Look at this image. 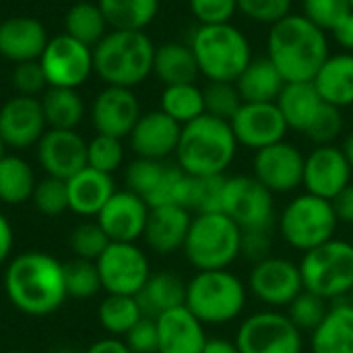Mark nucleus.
<instances>
[{
  "label": "nucleus",
  "instance_id": "f257e3e1",
  "mask_svg": "<svg viewBox=\"0 0 353 353\" xmlns=\"http://www.w3.org/2000/svg\"><path fill=\"white\" fill-rule=\"evenodd\" d=\"M8 302L27 316L54 314L66 302L64 265L46 252H23L4 271Z\"/></svg>",
  "mask_w": 353,
  "mask_h": 353
},
{
  "label": "nucleus",
  "instance_id": "f03ea898",
  "mask_svg": "<svg viewBox=\"0 0 353 353\" xmlns=\"http://www.w3.org/2000/svg\"><path fill=\"white\" fill-rule=\"evenodd\" d=\"M329 56L327 31L302 12H290L269 29L267 58L277 66L285 83H312Z\"/></svg>",
  "mask_w": 353,
  "mask_h": 353
},
{
  "label": "nucleus",
  "instance_id": "7ed1b4c3",
  "mask_svg": "<svg viewBox=\"0 0 353 353\" xmlns=\"http://www.w3.org/2000/svg\"><path fill=\"white\" fill-rule=\"evenodd\" d=\"M238 147L228 120L203 114L182 126L176 161L188 176H225L238 155Z\"/></svg>",
  "mask_w": 353,
  "mask_h": 353
},
{
  "label": "nucleus",
  "instance_id": "20e7f679",
  "mask_svg": "<svg viewBox=\"0 0 353 353\" xmlns=\"http://www.w3.org/2000/svg\"><path fill=\"white\" fill-rule=\"evenodd\" d=\"M155 43L145 31H116L93 48V70L108 87L132 89L153 74Z\"/></svg>",
  "mask_w": 353,
  "mask_h": 353
},
{
  "label": "nucleus",
  "instance_id": "39448f33",
  "mask_svg": "<svg viewBox=\"0 0 353 353\" xmlns=\"http://www.w3.org/2000/svg\"><path fill=\"white\" fill-rule=\"evenodd\" d=\"M188 46L192 48L201 77L209 83H236L254 58L250 39L232 23L199 25Z\"/></svg>",
  "mask_w": 353,
  "mask_h": 353
},
{
  "label": "nucleus",
  "instance_id": "423d86ee",
  "mask_svg": "<svg viewBox=\"0 0 353 353\" xmlns=\"http://www.w3.org/2000/svg\"><path fill=\"white\" fill-rule=\"evenodd\" d=\"M248 302L246 283L230 269L196 271L186 281L184 306L205 325L219 327L238 321Z\"/></svg>",
  "mask_w": 353,
  "mask_h": 353
},
{
  "label": "nucleus",
  "instance_id": "0eeeda50",
  "mask_svg": "<svg viewBox=\"0 0 353 353\" xmlns=\"http://www.w3.org/2000/svg\"><path fill=\"white\" fill-rule=\"evenodd\" d=\"M240 225L219 211L192 217L182 252L196 271H219L240 259Z\"/></svg>",
  "mask_w": 353,
  "mask_h": 353
},
{
  "label": "nucleus",
  "instance_id": "6e6552de",
  "mask_svg": "<svg viewBox=\"0 0 353 353\" xmlns=\"http://www.w3.org/2000/svg\"><path fill=\"white\" fill-rule=\"evenodd\" d=\"M339 228L333 203L310 192L296 194L277 217L279 238L302 254L333 240Z\"/></svg>",
  "mask_w": 353,
  "mask_h": 353
},
{
  "label": "nucleus",
  "instance_id": "1a4fd4ad",
  "mask_svg": "<svg viewBox=\"0 0 353 353\" xmlns=\"http://www.w3.org/2000/svg\"><path fill=\"white\" fill-rule=\"evenodd\" d=\"M304 290L329 300L350 296L353 288V244L333 238L302 254Z\"/></svg>",
  "mask_w": 353,
  "mask_h": 353
},
{
  "label": "nucleus",
  "instance_id": "9d476101",
  "mask_svg": "<svg viewBox=\"0 0 353 353\" xmlns=\"http://www.w3.org/2000/svg\"><path fill=\"white\" fill-rule=\"evenodd\" d=\"M234 341L240 353H304V333L285 312L273 308L246 316Z\"/></svg>",
  "mask_w": 353,
  "mask_h": 353
},
{
  "label": "nucleus",
  "instance_id": "9b49d317",
  "mask_svg": "<svg viewBox=\"0 0 353 353\" xmlns=\"http://www.w3.org/2000/svg\"><path fill=\"white\" fill-rule=\"evenodd\" d=\"M221 213L236 221L240 230L277 228L275 194L269 192L252 174L225 176Z\"/></svg>",
  "mask_w": 353,
  "mask_h": 353
},
{
  "label": "nucleus",
  "instance_id": "f8f14e48",
  "mask_svg": "<svg viewBox=\"0 0 353 353\" xmlns=\"http://www.w3.org/2000/svg\"><path fill=\"white\" fill-rule=\"evenodd\" d=\"M101 288L114 296H137L151 277V265L137 242H110L95 261Z\"/></svg>",
  "mask_w": 353,
  "mask_h": 353
},
{
  "label": "nucleus",
  "instance_id": "ddd939ff",
  "mask_svg": "<svg viewBox=\"0 0 353 353\" xmlns=\"http://www.w3.org/2000/svg\"><path fill=\"white\" fill-rule=\"evenodd\" d=\"M246 288L248 294L267 308H288L304 292L300 265L285 256L271 254L252 265Z\"/></svg>",
  "mask_w": 353,
  "mask_h": 353
},
{
  "label": "nucleus",
  "instance_id": "4468645a",
  "mask_svg": "<svg viewBox=\"0 0 353 353\" xmlns=\"http://www.w3.org/2000/svg\"><path fill=\"white\" fill-rule=\"evenodd\" d=\"M48 87L77 89L93 72V48L62 33L48 41L39 56Z\"/></svg>",
  "mask_w": 353,
  "mask_h": 353
},
{
  "label": "nucleus",
  "instance_id": "2eb2a0df",
  "mask_svg": "<svg viewBox=\"0 0 353 353\" xmlns=\"http://www.w3.org/2000/svg\"><path fill=\"white\" fill-rule=\"evenodd\" d=\"M306 155L288 141L275 143L252 157V176L273 194L296 192L304 182Z\"/></svg>",
  "mask_w": 353,
  "mask_h": 353
},
{
  "label": "nucleus",
  "instance_id": "dca6fc26",
  "mask_svg": "<svg viewBox=\"0 0 353 353\" xmlns=\"http://www.w3.org/2000/svg\"><path fill=\"white\" fill-rule=\"evenodd\" d=\"M234 137L240 147L261 151L275 143L285 141L290 130L283 114L279 112L275 101L269 103H250L244 101L240 110L230 120Z\"/></svg>",
  "mask_w": 353,
  "mask_h": 353
},
{
  "label": "nucleus",
  "instance_id": "f3484780",
  "mask_svg": "<svg viewBox=\"0 0 353 353\" xmlns=\"http://www.w3.org/2000/svg\"><path fill=\"white\" fill-rule=\"evenodd\" d=\"M353 170L337 145H319L304 159V182L306 192L333 201L345 186L352 184Z\"/></svg>",
  "mask_w": 353,
  "mask_h": 353
},
{
  "label": "nucleus",
  "instance_id": "a211bd4d",
  "mask_svg": "<svg viewBox=\"0 0 353 353\" xmlns=\"http://www.w3.org/2000/svg\"><path fill=\"white\" fill-rule=\"evenodd\" d=\"M37 159L48 176L70 180L87 168V143L77 130L50 128L37 143Z\"/></svg>",
  "mask_w": 353,
  "mask_h": 353
},
{
  "label": "nucleus",
  "instance_id": "6ab92c4d",
  "mask_svg": "<svg viewBox=\"0 0 353 353\" xmlns=\"http://www.w3.org/2000/svg\"><path fill=\"white\" fill-rule=\"evenodd\" d=\"M46 126L41 103L35 97L17 95L0 108V139L4 147L27 149L37 145Z\"/></svg>",
  "mask_w": 353,
  "mask_h": 353
},
{
  "label": "nucleus",
  "instance_id": "aec40b11",
  "mask_svg": "<svg viewBox=\"0 0 353 353\" xmlns=\"http://www.w3.org/2000/svg\"><path fill=\"white\" fill-rule=\"evenodd\" d=\"M141 118V103L132 89L105 87L91 105V122L97 134L124 139Z\"/></svg>",
  "mask_w": 353,
  "mask_h": 353
},
{
  "label": "nucleus",
  "instance_id": "412c9836",
  "mask_svg": "<svg viewBox=\"0 0 353 353\" xmlns=\"http://www.w3.org/2000/svg\"><path fill=\"white\" fill-rule=\"evenodd\" d=\"M149 205L130 190H116L97 215L110 242H137L145 234Z\"/></svg>",
  "mask_w": 353,
  "mask_h": 353
},
{
  "label": "nucleus",
  "instance_id": "4be33fe9",
  "mask_svg": "<svg viewBox=\"0 0 353 353\" xmlns=\"http://www.w3.org/2000/svg\"><path fill=\"white\" fill-rule=\"evenodd\" d=\"M180 132H182V124L172 120L161 110H153L141 114L128 139L137 157L165 161L170 155H176Z\"/></svg>",
  "mask_w": 353,
  "mask_h": 353
},
{
  "label": "nucleus",
  "instance_id": "5701e85b",
  "mask_svg": "<svg viewBox=\"0 0 353 353\" xmlns=\"http://www.w3.org/2000/svg\"><path fill=\"white\" fill-rule=\"evenodd\" d=\"M192 223V213L178 205L153 207L147 217L143 240L155 254L168 256L184 248L188 230Z\"/></svg>",
  "mask_w": 353,
  "mask_h": 353
},
{
  "label": "nucleus",
  "instance_id": "b1692460",
  "mask_svg": "<svg viewBox=\"0 0 353 353\" xmlns=\"http://www.w3.org/2000/svg\"><path fill=\"white\" fill-rule=\"evenodd\" d=\"M159 352L157 353H203L207 343L205 325L186 308L178 306L155 319Z\"/></svg>",
  "mask_w": 353,
  "mask_h": 353
},
{
  "label": "nucleus",
  "instance_id": "393cba45",
  "mask_svg": "<svg viewBox=\"0 0 353 353\" xmlns=\"http://www.w3.org/2000/svg\"><path fill=\"white\" fill-rule=\"evenodd\" d=\"M48 41L43 25L35 19L12 17L0 23V56L10 62L39 60Z\"/></svg>",
  "mask_w": 353,
  "mask_h": 353
},
{
  "label": "nucleus",
  "instance_id": "a878e982",
  "mask_svg": "<svg viewBox=\"0 0 353 353\" xmlns=\"http://www.w3.org/2000/svg\"><path fill=\"white\" fill-rule=\"evenodd\" d=\"M68 186V209L81 217H97L105 203L116 192L114 178L93 168H83L70 180Z\"/></svg>",
  "mask_w": 353,
  "mask_h": 353
},
{
  "label": "nucleus",
  "instance_id": "bb28decb",
  "mask_svg": "<svg viewBox=\"0 0 353 353\" xmlns=\"http://www.w3.org/2000/svg\"><path fill=\"white\" fill-rule=\"evenodd\" d=\"M312 83L325 103L339 110L353 105V54L339 52L329 56Z\"/></svg>",
  "mask_w": 353,
  "mask_h": 353
},
{
  "label": "nucleus",
  "instance_id": "cd10ccee",
  "mask_svg": "<svg viewBox=\"0 0 353 353\" xmlns=\"http://www.w3.org/2000/svg\"><path fill=\"white\" fill-rule=\"evenodd\" d=\"M312 353H353V304L339 302L310 333Z\"/></svg>",
  "mask_w": 353,
  "mask_h": 353
},
{
  "label": "nucleus",
  "instance_id": "c85d7f7f",
  "mask_svg": "<svg viewBox=\"0 0 353 353\" xmlns=\"http://www.w3.org/2000/svg\"><path fill=\"white\" fill-rule=\"evenodd\" d=\"M134 298L143 310V316L157 319L168 310L184 306L186 281L172 271L151 273V277L147 279V283Z\"/></svg>",
  "mask_w": 353,
  "mask_h": 353
},
{
  "label": "nucleus",
  "instance_id": "c756f323",
  "mask_svg": "<svg viewBox=\"0 0 353 353\" xmlns=\"http://www.w3.org/2000/svg\"><path fill=\"white\" fill-rule=\"evenodd\" d=\"M236 87L242 101L269 103V101H277L281 89L285 87V79L267 56H259L252 58L250 64L244 68V72L238 77Z\"/></svg>",
  "mask_w": 353,
  "mask_h": 353
},
{
  "label": "nucleus",
  "instance_id": "7c9ffc66",
  "mask_svg": "<svg viewBox=\"0 0 353 353\" xmlns=\"http://www.w3.org/2000/svg\"><path fill=\"white\" fill-rule=\"evenodd\" d=\"M153 74L165 87L196 83L201 77L192 48L184 41H165L155 48Z\"/></svg>",
  "mask_w": 353,
  "mask_h": 353
},
{
  "label": "nucleus",
  "instance_id": "2f4dec72",
  "mask_svg": "<svg viewBox=\"0 0 353 353\" xmlns=\"http://www.w3.org/2000/svg\"><path fill=\"white\" fill-rule=\"evenodd\" d=\"M275 103L283 114L290 130L304 134L325 101L321 99L314 83H285Z\"/></svg>",
  "mask_w": 353,
  "mask_h": 353
},
{
  "label": "nucleus",
  "instance_id": "473e14b6",
  "mask_svg": "<svg viewBox=\"0 0 353 353\" xmlns=\"http://www.w3.org/2000/svg\"><path fill=\"white\" fill-rule=\"evenodd\" d=\"M161 0H97L108 27L116 31H143L149 27L157 12Z\"/></svg>",
  "mask_w": 353,
  "mask_h": 353
},
{
  "label": "nucleus",
  "instance_id": "72a5a7b5",
  "mask_svg": "<svg viewBox=\"0 0 353 353\" xmlns=\"http://www.w3.org/2000/svg\"><path fill=\"white\" fill-rule=\"evenodd\" d=\"M39 103L46 124L56 130H74L85 116V105L77 89L48 87Z\"/></svg>",
  "mask_w": 353,
  "mask_h": 353
},
{
  "label": "nucleus",
  "instance_id": "f704fd0d",
  "mask_svg": "<svg viewBox=\"0 0 353 353\" xmlns=\"http://www.w3.org/2000/svg\"><path fill=\"white\" fill-rule=\"evenodd\" d=\"M35 174L31 165L17 157L4 155L0 159V201L6 205H21L33 196L35 190Z\"/></svg>",
  "mask_w": 353,
  "mask_h": 353
},
{
  "label": "nucleus",
  "instance_id": "c9c22d12",
  "mask_svg": "<svg viewBox=\"0 0 353 353\" xmlns=\"http://www.w3.org/2000/svg\"><path fill=\"white\" fill-rule=\"evenodd\" d=\"M64 29L66 35L79 39L81 43L95 48L103 35L108 33V21L101 12V8L93 2H77L68 8L64 17Z\"/></svg>",
  "mask_w": 353,
  "mask_h": 353
},
{
  "label": "nucleus",
  "instance_id": "e433bc0d",
  "mask_svg": "<svg viewBox=\"0 0 353 353\" xmlns=\"http://www.w3.org/2000/svg\"><path fill=\"white\" fill-rule=\"evenodd\" d=\"M161 112L178 124H188L205 114V95L196 83L170 85L161 91Z\"/></svg>",
  "mask_w": 353,
  "mask_h": 353
},
{
  "label": "nucleus",
  "instance_id": "4c0bfd02",
  "mask_svg": "<svg viewBox=\"0 0 353 353\" xmlns=\"http://www.w3.org/2000/svg\"><path fill=\"white\" fill-rule=\"evenodd\" d=\"M99 325L114 337H124L141 319L143 310L134 296H114L108 294L97 308Z\"/></svg>",
  "mask_w": 353,
  "mask_h": 353
},
{
  "label": "nucleus",
  "instance_id": "58836bf2",
  "mask_svg": "<svg viewBox=\"0 0 353 353\" xmlns=\"http://www.w3.org/2000/svg\"><path fill=\"white\" fill-rule=\"evenodd\" d=\"M223 184H225V176H207V178L188 176L182 207L190 213H196V215L219 213L221 211Z\"/></svg>",
  "mask_w": 353,
  "mask_h": 353
},
{
  "label": "nucleus",
  "instance_id": "ea45409f",
  "mask_svg": "<svg viewBox=\"0 0 353 353\" xmlns=\"http://www.w3.org/2000/svg\"><path fill=\"white\" fill-rule=\"evenodd\" d=\"M64 283H66L68 298H77V300H89L99 290H103L97 265L93 261H83V259H74L64 265Z\"/></svg>",
  "mask_w": 353,
  "mask_h": 353
},
{
  "label": "nucleus",
  "instance_id": "a19ab883",
  "mask_svg": "<svg viewBox=\"0 0 353 353\" xmlns=\"http://www.w3.org/2000/svg\"><path fill=\"white\" fill-rule=\"evenodd\" d=\"M124 161V147L122 139L108 137V134H95L87 143V165L103 172V174H114Z\"/></svg>",
  "mask_w": 353,
  "mask_h": 353
},
{
  "label": "nucleus",
  "instance_id": "79ce46f5",
  "mask_svg": "<svg viewBox=\"0 0 353 353\" xmlns=\"http://www.w3.org/2000/svg\"><path fill=\"white\" fill-rule=\"evenodd\" d=\"M168 163L165 161H155V159H145V157H137L134 161L128 163L126 172H124V180H126V190L139 194L143 201L155 190V186L159 184L163 172H165Z\"/></svg>",
  "mask_w": 353,
  "mask_h": 353
},
{
  "label": "nucleus",
  "instance_id": "37998d69",
  "mask_svg": "<svg viewBox=\"0 0 353 353\" xmlns=\"http://www.w3.org/2000/svg\"><path fill=\"white\" fill-rule=\"evenodd\" d=\"M329 304L325 298L304 290L290 306H288V316L292 323L302 331V333H312L327 316Z\"/></svg>",
  "mask_w": 353,
  "mask_h": 353
},
{
  "label": "nucleus",
  "instance_id": "c03bdc74",
  "mask_svg": "<svg viewBox=\"0 0 353 353\" xmlns=\"http://www.w3.org/2000/svg\"><path fill=\"white\" fill-rule=\"evenodd\" d=\"M203 95H205V114L228 122L244 103L236 83H207L203 87Z\"/></svg>",
  "mask_w": 353,
  "mask_h": 353
},
{
  "label": "nucleus",
  "instance_id": "a18cd8bd",
  "mask_svg": "<svg viewBox=\"0 0 353 353\" xmlns=\"http://www.w3.org/2000/svg\"><path fill=\"white\" fill-rule=\"evenodd\" d=\"M35 209L46 217H56L68 209V186L66 180L46 176L35 184L33 196H31Z\"/></svg>",
  "mask_w": 353,
  "mask_h": 353
},
{
  "label": "nucleus",
  "instance_id": "49530a36",
  "mask_svg": "<svg viewBox=\"0 0 353 353\" xmlns=\"http://www.w3.org/2000/svg\"><path fill=\"white\" fill-rule=\"evenodd\" d=\"M108 246H110V238L105 236V232L97 221L81 223L70 234V250L77 259L95 263Z\"/></svg>",
  "mask_w": 353,
  "mask_h": 353
},
{
  "label": "nucleus",
  "instance_id": "de8ad7c7",
  "mask_svg": "<svg viewBox=\"0 0 353 353\" xmlns=\"http://www.w3.org/2000/svg\"><path fill=\"white\" fill-rule=\"evenodd\" d=\"M350 12V0H302V14L327 33H331Z\"/></svg>",
  "mask_w": 353,
  "mask_h": 353
},
{
  "label": "nucleus",
  "instance_id": "09e8293b",
  "mask_svg": "<svg viewBox=\"0 0 353 353\" xmlns=\"http://www.w3.org/2000/svg\"><path fill=\"white\" fill-rule=\"evenodd\" d=\"M343 114L339 108L323 103V108L319 110V114L314 116L312 124L306 128V137L319 147V145H335V141L341 137L343 132Z\"/></svg>",
  "mask_w": 353,
  "mask_h": 353
},
{
  "label": "nucleus",
  "instance_id": "8fccbe9b",
  "mask_svg": "<svg viewBox=\"0 0 353 353\" xmlns=\"http://www.w3.org/2000/svg\"><path fill=\"white\" fill-rule=\"evenodd\" d=\"M294 0H238V12L259 25H275L292 12Z\"/></svg>",
  "mask_w": 353,
  "mask_h": 353
},
{
  "label": "nucleus",
  "instance_id": "3c124183",
  "mask_svg": "<svg viewBox=\"0 0 353 353\" xmlns=\"http://www.w3.org/2000/svg\"><path fill=\"white\" fill-rule=\"evenodd\" d=\"M188 6L199 25L232 23L238 12V0H188Z\"/></svg>",
  "mask_w": 353,
  "mask_h": 353
},
{
  "label": "nucleus",
  "instance_id": "603ef678",
  "mask_svg": "<svg viewBox=\"0 0 353 353\" xmlns=\"http://www.w3.org/2000/svg\"><path fill=\"white\" fill-rule=\"evenodd\" d=\"M277 228H252V230H242V246H240V256L250 261L252 265L271 256L273 250V236Z\"/></svg>",
  "mask_w": 353,
  "mask_h": 353
},
{
  "label": "nucleus",
  "instance_id": "864d4df0",
  "mask_svg": "<svg viewBox=\"0 0 353 353\" xmlns=\"http://www.w3.org/2000/svg\"><path fill=\"white\" fill-rule=\"evenodd\" d=\"M124 343L132 353H157L159 352V337H157V323L155 319L143 316L126 335Z\"/></svg>",
  "mask_w": 353,
  "mask_h": 353
},
{
  "label": "nucleus",
  "instance_id": "5fc2aeb1",
  "mask_svg": "<svg viewBox=\"0 0 353 353\" xmlns=\"http://www.w3.org/2000/svg\"><path fill=\"white\" fill-rule=\"evenodd\" d=\"M12 85L19 91V95H29L33 97L35 93H39L48 81L43 74V68L39 64V60H29V62H19L12 70Z\"/></svg>",
  "mask_w": 353,
  "mask_h": 353
},
{
  "label": "nucleus",
  "instance_id": "6e6d98bb",
  "mask_svg": "<svg viewBox=\"0 0 353 353\" xmlns=\"http://www.w3.org/2000/svg\"><path fill=\"white\" fill-rule=\"evenodd\" d=\"M331 203H333V209L337 213L339 223L353 225V182L350 186H345Z\"/></svg>",
  "mask_w": 353,
  "mask_h": 353
},
{
  "label": "nucleus",
  "instance_id": "4d7b16f0",
  "mask_svg": "<svg viewBox=\"0 0 353 353\" xmlns=\"http://www.w3.org/2000/svg\"><path fill=\"white\" fill-rule=\"evenodd\" d=\"M335 43L341 48V52H350L353 54V10L341 21L337 23V27L331 31Z\"/></svg>",
  "mask_w": 353,
  "mask_h": 353
},
{
  "label": "nucleus",
  "instance_id": "13d9d810",
  "mask_svg": "<svg viewBox=\"0 0 353 353\" xmlns=\"http://www.w3.org/2000/svg\"><path fill=\"white\" fill-rule=\"evenodd\" d=\"M12 244H14V234H12V225L6 219V215L0 211V265L4 261L10 259L12 252Z\"/></svg>",
  "mask_w": 353,
  "mask_h": 353
},
{
  "label": "nucleus",
  "instance_id": "bf43d9fd",
  "mask_svg": "<svg viewBox=\"0 0 353 353\" xmlns=\"http://www.w3.org/2000/svg\"><path fill=\"white\" fill-rule=\"evenodd\" d=\"M85 353H132L128 350V345L122 339L116 337H108V339H99L95 341Z\"/></svg>",
  "mask_w": 353,
  "mask_h": 353
},
{
  "label": "nucleus",
  "instance_id": "052dcab7",
  "mask_svg": "<svg viewBox=\"0 0 353 353\" xmlns=\"http://www.w3.org/2000/svg\"><path fill=\"white\" fill-rule=\"evenodd\" d=\"M203 353H240L238 345L234 339H225V337H209L205 343Z\"/></svg>",
  "mask_w": 353,
  "mask_h": 353
},
{
  "label": "nucleus",
  "instance_id": "680f3d73",
  "mask_svg": "<svg viewBox=\"0 0 353 353\" xmlns=\"http://www.w3.org/2000/svg\"><path fill=\"white\" fill-rule=\"evenodd\" d=\"M343 153H345V157H347V161H350V165H352L353 170V130L345 137V141H343Z\"/></svg>",
  "mask_w": 353,
  "mask_h": 353
},
{
  "label": "nucleus",
  "instance_id": "e2e57ef3",
  "mask_svg": "<svg viewBox=\"0 0 353 353\" xmlns=\"http://www.w3.org/2000/svg\"><path fill=\"white\" fill-rule=\"evenodd\" d=\"M52 353H79V352H74V350H68V347H62V350H56V352H52Z\"/></svg>",
  "mask_w": 353,
  "mask_h": 353
},
{
  "label": "nucleus",
  "instance_id": "0e129e2a",
  "mask_svg": "<svg viewBox=\"0 0 353 353\" xmlns=\"http://www.w3.org/2000/svg\"><path fill=\"white\" fill-rule=\"evenodd\" d=\"M4 157V143H2V139H0V159Z\"/></svg>",
  "mask_w": 353,
  "mask_h": 353
},
{
  "label": "nucleus",
  "instance_id": "69168bd1",
  "mask_svg": "<svg viewBox=\"0 0 353 353\" xmlns=\"http://www.w3.org/2000/svg\"><path fill=\"white\" fill-rule=\"evenodd\" d=\"M350 302L353 304V288H352V292H350Z\"/></svg>",
  "mask_w": 353,
  "mask_h": 353
},
{
  "label": "nucleus",
  "instance_id": "338daca9",
  "mask_svg": "<svg viewBox=\"0 0 353 353\" xmlns=\"http://www.w3.org/2000/svg\"><path fill=\"white\" fill-rule=\"evenodd\" d=\"M8 353H29V352H8Z\"/></svg>",
  "mask_w": 353,
  "mask_h": 353
},
{
  "label": "nucleus",
  "instance_id": "774afa93",
  "mask_svg": "<svg viewBox=\"0 0 353 353\" xmlns=\"http://www.w3.org/2000/svg\"><path fill=\"white\" fill-rule=\"evenodd\" d=\"M350 4H352V10H353V0H350Z\"/></svg>",
  "mask_w": 353,
  "mask_h": 353
}]
</instances>
